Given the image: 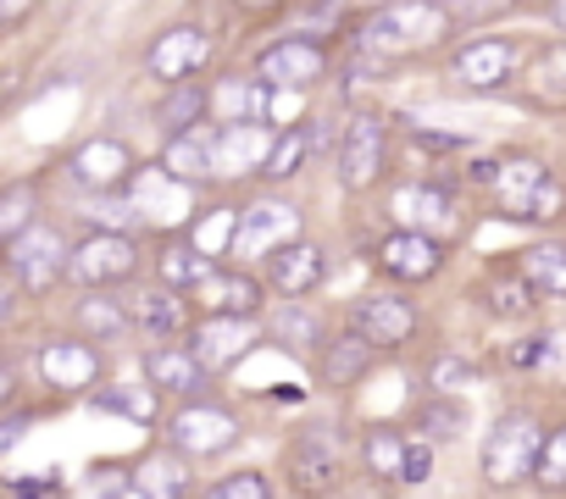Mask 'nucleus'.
Listing matches in <instances>:
<instances>
[{
    "label": "nucleus",
    "instance_id": "4be33fe9",
    "mask_svg": "<svg viewBox=\"0 0 566 499\" xmlns=\"http://www.w3.org/2000/svg\"><path fill=\"white\" fill-rule=\"evenodd\" d=\"M128 317H134L139 333H150V339H172V333L189 328V295H184V289H145V295L134 300Z\"/></svg>",
    "mask_w": 566,
    "mask_h": 499
},
{
    "label": "nucleus",
    "instance_id": "a18cd8bd",
    "mask_svg": "<svg viewBox=\"0 0 566 499\" xmlns=\"http://www.w3.org/2000/svg\"><path fill=\"white\" fill-rule=\"evenodd\" d=\"M549 355H555V339H527L511 350V367H544Z\"/></svg>",
    "mask_w": 566,
    "mask_h": 499
},
{
    "label": "nucleus",
    "instance_id": "49530a36",
    "mask_svg": "<svg viewBox=\"0 0 566 499\" xmlns=\"http://www.w3.org/2000/svg\"><path fill=\"white\" fill-rule=\"evenodd\" d=\"M29 433V416H0V455H12Z\"/></svg>",
    "mask_w": 566,
    "mask_h": 499
},
{
    "label": "nucleus",
    "instance_id": "423d86ee",
    "mask_svg": "<svg viewBox=\"0 0 566 499\" xmlns=\"http://www.w3.org/2000/svg\"><path fill=\"white\" fill-rule=\"evenodd\" d=\"M290 466H295V482L306 493H328L345 482V466H350V449H345V433L334 422H317V427H301L295 444H290Z\"/></svg>",
    "mask_w": 566,
    "mask_h": 499
},
{
    "label": "nucleus",
    "instance_id": "c03bdc74",
    "mask_svg": "<svg viewBox=\"0 0 566 499\" xmlns=\"http://www.w3.org/2000/svg\"><path fill=\"white\" fill-rule=\"evenodd\" d=\"M433 389H461V383H472V367L467 361H455V355H444V361H433Z\"/></svg>",
    "mask_w": 566,
    "mask_h": 499
},
{
    "label": "nucleus",
    "instance_id": "4468645a",
    "mask_svg": "<svg viewBox=\"0 0 566 499\" xmlns=\"http://www.w3.org/2000/svg\"><path fill=\"white\" fill-rule=\"evenodd\" d=\"M161 172L178 178V183H206V178H217V117H200V123H189V128H172L167 156H161Z\"/></svg>",
    "mask_w": 566,
    "mask_h": 499
},
{
    "label": "nucleus",
    "instance_id": "09e8293b",
    "mask_svg": "<svg viewBox=\"0 0 566 499\" xmlns=\"http://www.w3.org/2000/svg\"><path fill=\"white\" fill-rule=\"evenodd\" d=\"M233 7H244V12H272V7H283V0H233Z\"/></svg>",
    "mask_w": 566,
    "mask_h": 499
},
{
    "label": "nucleus",
    "instance_id": "4c0bfd02",
    "mask_svg": "<svg viewBox=\"0 0 566 499\" xmlns=\"http://www.w3.org/2000/svg\"><path fill=\"white\" fill-rule=\"evenodd\" d=\"M428 471H433V438H406L400 482H428Z\"/></svg>",
    "mask_w": 566,
    "mask_h": 499
},
{
    "label": "nucleus",
    "instance_id": "7c9ffc66",
    "mask_svg": "<svg viewBox=\"0 0 566 499\" xmlns=\"http://www.w3.org/2000/svg\"><path fill=\"white\" fill-rule=\"evenodd\" d=\"M156 273H161L167 289H195L211 273V256H206V250H195V244H172V250H161V256H156Z\"/></svg>",
    "mask_w": 566,
    "mask_h": 499
},
{
    "label": "nucleus",
    "instance_id": "1a4fd4ad",
    "mask_svg": "<svg viewBox=\"0 0 566 499\" xmlns=\"http://www.w3.org/2000/svg\"><path fill=\"white\" fill-rule=\"evenodd\" d=\"M384 161H389V123L378 112H356L345 139H339V178H345V189H373L384 178Z\"/></svg>",
    "mask_w": 566,
    "mask_h": 499
},
{
    "label": "nucleus",
    "instance_id": "9b49d317",
    "mask_svg": "<svg viewBox=\"0 0 566 499\" xmlns=\"http://www.w3.org/2000/svg\"><path fill=\"white\" fill-rule=\"evenodd\" d=\"M167 438L178 455H222L239 444V422L222 405H184V411H172Z\"/></svg>",
    "mask_w": 566,
    "mask_h": 499
},
{
    "label": "nucleus",
    "instance_id": "9d476101",
    "mask_svg": "<svg viewBox=\"0 0 566 499\" xmlns=\"http://www.w3.org/2000/svg\"><path fill=\"white\" fill-rule=\"evenodd\" d=\"M373 262L395 278V284H428L439 267H444V244L428 233V227H395L378 250Z\"/></svg>",
    "mask_w": 566,
    "mask_h": 499
},
{
    "label": "nucleus",
    "instance_id": "ddd939ff",
    "mask_svg": "<svg viewBox=\"0 0 566 499\" xmlns=\"http://www.w3.org/2000/svg\"><path fill=\"white\" fill-rule=\"evenodd\" d=\"M211 56H217V40H211L206 29H195V23H178V29H167V34L150 45L145 67H150L161 84H178V78H195Z\"/></svg>",
    "mask_w": 566,
    "mask_h": 499
},
{
    "label": "nucleus",
    "instance_id": "bb28decb",
    "mask_svg": "<svg viewBox=\"0 0 566 499\" xmlns=\"http://www.w3.org/2000/svg\"><path fill=\"white\" fill-rule=\"evenodd\" d=\"M134 493H150V499H167V493H189V466L172 455V449H156L134 466Z\"/></svg>",
    "mask_w": 566,
    "mask_h": 499
},
{
    "label": "nucleus",
    "instance_id": "393cba45",
    "mask_svg": "<svg viewBox=\"0 0 566 499\" xmlns=\"http://www.w3.org/2000/svg\"><path fill=\"white\" fill-rule=\"evenodd\" d=\"M395 211H400L406 227H450V222H455L450 194L433 189V183H411V189H400V194H395Z\"/></svg>",
    "mask_w": 566,
    "mask_h": 499
},
{
    "label": "nucleus",
    "instance_id": "f3484780",
    "mask_svg": "<svg viewBox=\"0 0 566 499\" xmlns=\"http://www.w3.org/2000/svg\"><path fill=\"white\" fill-rule=\"evenodd\" d=\"M40 378L62 394L73 389H95L101 383V355L90 350V339H56L40 350Z\"/></svg>",
    "mask_w": 566,
    "mask_h": 499
},
{
    "label": "nucleus",
    "instance_id": "ea45409f",
    "mask_svg": "<svg viewBox=\"0 0 566 499\" xmlns=\"http://www.w3.org/2000/svg\"><path fill=\"white\" fill-rule=\"evenodd\" d=\"M439 7H444V18H450V23H478V18L505 12L511 0H439Z\"/></svg>",
    "mask_w": 566,
    "mask_h": 499
},
{
    "label": "nucleus",
    "instance_id": "864d4df0",
    "mask_svg": "<svg viewBox=\"0 0 566 499\" xmlns=\"http://www.w3.org/2000/svg\"><path fill=\"white\" fill-rule=\"evenodd\" d=\"M560 23H566V12H560Z\"/></svg>",
    "mask_w": 566,
    "mask_h": 499
},
{
    "label": "nucleus",
    "instance_id": "8fccbe9b",
    "mask_svg": "<svg viewBox=\"0 0 566 499\" xmlns=\"http://www.w3.org/2000/svg\"><path fill=\"white\" fill-rule=\"evenodd\" d=\"M7 322H12V289L0 284V328H7Z\"/></svg>",
    "mask_w": 566,
    "mask_h": 499
},
{
    "label": "nucleus",
    "instance_id": "5701e85b",
    "mask_svg": "<svg viewBox=\"0 0 566 499\" xmlns=\"http://www.w3.org/2000/svg\"><path fill=\"white\" fill-rule=\"evenodd\" d=\"M373 361H378V350L350 328V333H339V339H328V344H323V383L350 389V383H361V378L373 372Z\"/></svg>",
    "mask_w": 566,
    "mask_h": 499
},
{
    "label": "nucleus",
    "instance_id": "a878e982",
    "mask_svg": "<svg viewBox=\"0 0 566 499\" xmlns=\"http://www.w3.org/2000/svg\"><path fill=\"white\" fill-rule=\"evenodd\" d=\"M128 328H134V317H128V306H117L112 295H84V300H78V333H84L90 344L128 339Z\"/></svg>",
    "mask_w": 566,
    "mask_h": 499
},
{
    "label": "nucleus",
    "instance_id": "20e7f679",
    "mask_svg": "<svg viewBox=\"0 0 566 499\" xmlns=\"http://www.w3.org/2000/svg\"><path fill=\"white\" fill-rule=\"evenodd\" d=\"M7 267H12V278L23 284V289H34V295H45L51 284H62V262H67V244H62V233L56 227H45V222H23L18 233H7Z\"/></svg>",
    "mask_w": 566,
    "mask_h": 499
},
{
    "label": "nucleus",
    "instance_id": "7ed1b4c3",
    "mask_svg": "<svg viewBox=\"0 0 566 499\" xmlns=\"http://www.w3.org/2000/svg\"><path fill=\"white\" fill-rule=\"evenodd\" d=\"M139 273V244L128 227H95L84 233L67 262H62V278L78 284V289H112V284H128Z\"/></svg>",
    "mask_w": 566,
    "mask_h": 499
},
{
    "label": "nucleus",
    "instance_id": "603ef678",
    "mask_svg": "<svg viewBox=\"0 0 566 499\" xmlns=\"http://www.w3.org/2000/svg\"><path fill=\"white\" fill-rule=\"evenodd\" d=\"M345 7H367V0H345Z\"/></svg>",
    "mask_w": 566,
    "mask_h": 499
},
{
    "label": "nucleus",
    "instance_id": "f704fd0d",
    "mask_svg": "<svg viewBox=\"0 0 566 499\" xmlns=\"http://www.w3.org/2000/svg\"><path fill=\"white\" fill-rule=\"evenodd\" d=\"M533 95L549 100V106L566 100V45H555V51L538 56V67H533Z\"/></svg>",
    "mask_w": 566,
    "mask_h": 499
},
{
    "label": "nucleus",
    "instance_id": "aec40b11",
    "mask_svg": "<svg viewBox=\"0 0 566 499\" xmlns=\"http://www.w3.org/2000/svg\"><path fill=\"white\" fill-rule=\"evenodd\" d=\"M73 178H78L84 189H117V183L134 178V156H128V145H117V139H90V145L73 156Z\"/></svg>",
    "mask_w": 566,
    "mask_h": 499
},
{
    "label": "nucleus",
    "instance_id": "6e6552de",
    "mask_svg": "<svg viewBox=\"0 0 566 499\" xmlns=\"http://www.w3.org/2000/svg\"><path fill=\"white\" fill-rule=\"evenodd\" d=\"M295 233H301V211H295L290 200H255V205H244V211L233 216L228 256H239V262H261L272 244L295 238Z\"/></svg>",
    "mask_w": 566,
    "mask_h": 499
},
{
    "label": "nucleus",
    "instance_id": "cd10ccee",
    "mask_svg": "<svg viewBox=\"0 0 566 499\" xmlns=\"http://www.w3.org/2000/svg\"><path fill=\"white\" fill-rule=\"evenodd\" d=\"M522 278L533 295H549V300H566V244H533L522 256Z\"/></svg>",
    "mask_w": 566,
    "mask_h": 499
},
{
    "label": "nucleus",
    "instance_id": "b1692460",
    "mask_svg": "<svg viewBox=\"0 0 566 499\" xmlns=\"http://www.w3.org/2000/svg\"><path fill=\"white\" fill-rule=\"evenodd\" d=\"M145 378H150V389L195 394V389L206 383V367H200V355H195V350H172V344H156V350L145 355Z\"/></svg>",
    "mask_w": 566,
    "mask_h": 499
},
{
    "label": "nucleus",
    "instance_id": "6ab92c4d",
    "mask_svg": "<svg viewBox=\"0 0 566 499\" xmlns=\"http://www.w3.org/2000/svg\"><path fill=\"white\" fill-rule=\"evenodd\" d=\"M516 73V45L511 40H478L455 56V78L467 89H500Z\"/></svg>",
    "mask_w": 566,
    "mask_h": 499
},
{
    "label": "nucleus",
    "instance_id": "2f4dec72",
    "mask_svg": "<svg viewBox=\"0 0 566 499\" xmlns=\"http://www.w3.org/2000/svg\"><path fill=\"white\" fill-rule=\"evenodd\" d=\"M206 106H211V95H206L200 84L178 78V84H172V95L161 100V112H156V117H161V123H167V134H172V128H189V123H200V117H206Z\"/></svg>",
    "mask_w": 566,
    "mask_h": 499
},
{
    "label": "nucleus",
    "instance_id": "dca6fc26",
    "mask_svg": "<svg viewBox=\"0 0 566 499\" xmlns=\"http://www.w3.org/2000/svg\"><path fill=\"white\" fill-rule=\"evenodd\" d=\"M255 344V322L250 317H228V311H211L200 328H195V355H200V367L206 372H228L244 350Z\"/></svg>",
    "mask_w": 566,
    "mask_h": 499
},
{
    "label": "nucleus",
    "instance_id": "a19ab883",
    "mask_svg": "<svg viewBox=\"0 0 566 499\" xmlns=\"http://www.w3.org/2000/svg\"><path fill=\"white\" fill-rule=\"evenodd\" d=\"M228 238H233V216H211L195 227V250H206V256H222Z\"/></svg>",
    "mask_w": 566,
    "mask_h": 499
},
{
    "label": "nucleus",
    "instance_id": "e433bc0d",
    "mask_svg": "<svg viewBox=\"0 0 566 499\" xmlns=\"http://www.w3.org/2000/svg\"><path fill=\"white\" fill-rule=\"evenodd\" d=\"M489 306H494L500 317H527V311H533V289H527V278H522V284H516V278L489 284Z\"/></svg>",
    "mask_w": 566,
    "mask_h": 499
},
{
    "label": "nucleus",
    "instance_id": "412c9836",
    "mask_svg": "<svg viewBox=\"0 0 566 499\" xmlns=\"http://www.w3.org/2000/svg\"><path fill=\"white\" fill-rule=\"evenodd\" d=\"M195 295L206 300V311H228V317H255V311H261V284H255L250 273H222V267H211V273L195 284Z\"/></svg>",
    "mask_w": 566,
    "mask_h": 499
},
{
    "label": "nucleus",
    "instance_id": "a211bd4d",
    "mask_svg": "<svg viewBox=\"0 0 566 499\" xmlns=\"http://www.w3.org/2000/svg\"><path fill=\"white\" fill-rule=\"evenodd\" d=\"M266 156V128L250 123V117H233V123H217V178H244L255 172Z\"/></svg>",
    "mask_w": 566,
    "mask_h": 499
},
{
    "label": "nucleus",
    "instance_id": "79ce46f5",
    "mask_svg": "<svg viewBox=\"0 0 566 499\" xmlns=\"http://www.w3.org/2000/svg\"><path fill=\"white\" fill-rule=\"evenodd\" d=\"M29 222V189H12V194H0V238L18 233Z\"/></svg>",
    "mask_w": 566,
    "mask_h": 499
},
{
    "label": "nucleus",
    "instance_id": "c9c22d12",
    "mask_svg": "<svg viewBox=\"0 0 566 499\" xmlns=\"http://www.w3.org/2000/svg\"><path fill=\"white\" fill-rule=\"evenodd\" d=\"M533 477L544 488H566V427H555L549 438H538V455H533Z\"/></svg>",
    "mask_w": 566,
    "mask_h": 499
},
{
    "label": "nucleus",
    "instance_id": "c756f323",
    "mask_svg": "<svg viewBox=\"0 0 566 499\" xmlns=\"http://www.w3.org/2000/svg\"><path fill=\"white\" fill-rule=\"evenodd\" d=\"M266 328H272V339H277L283 350H317V344H323V322H317V311H306V300L283 306Z\"/></svg>",
    "mask_w": 566,
    "mask_h": 499
},
{
    "label": "nucleus",
    "instance_id": "72a5a7b5",
    "mask_svg": "<svg viewBox=\"0 0 566 499\" xmlns=\"http://www.w3.org/2000/svg\"><path fill=\"white\" fill-rule=\"evenodd\" d=\"M417 427H422V438H455L467 427V405L461 400H433V405L417 411Z\"/></svg>",
    "mask_w": 566,
    "mask_h": 499
},
{
    "label": "nucleus",
    "instance_id": "f8f14e48",
    "mask_svg": "<svg viewBox=\"0 0 566 499\" xmlns=\"http://www.w3.org/2000/svg\"><path fill=\"white\" fill-rule=\"evenodd\" d=\"M328 73V51L317 40H277L255 56V78L272 89H306Z\"/></svg>",
    "mask_w": 566,
    "mask_h": 499
},
{
    "label": "nucleus",
    "instance_id": "2eb2a0df",
    "mask_svg": "<svg viewBox=\"0 0 566 499\" xmlns=\"http://www.w3.org/2000/svg\"><path fill=\"white\" fill-rule=\"evenodd\" d=\"M350 328H356L373 350H400V344L417 333V306L400 300V295H367V300H356Z\"/></svg>",
    "mask_w": 566,
    "mask_h": 499
},
{
    "label": "nucleus",
    "instance_id": "c85d7f7f",
    "mask_svg": "<svg viewBox=\"0 0 566 499\" xmlns=\"http://www.w3.org/2000/svg\"><path fill=\"white\" fill-rule=\"evenodd\" d=\"M312 156V134L306 128H283L277 139H266V156H261V178H272V183H283V178H295L301 172V161Z\"/></svg>",
    "mask_w": 566,
    "mask_h": 499
},
{
    "label": "nucleus",
    "instance_id": "39448f33",
    "mask_svg": "<svg viewBox=\"0 0 566 499\" xmlns=\"http://www.w3.org/2000/svg\"><path fill=\"white\" fill-rule=\"evenodd\" d=\"M261 273H266V289H272V295L306 300V295H317L323 278H328V250L295 233V238H283V244L266 250V256H261Z\"/></svg>",
    "mask_w": 566,
    "mask_h": 499
},
{
    "label": "nucleus",
    "instance_id": "f03ea898",
    "mask_svg": "<svg viewBox=\"0 0 566 499\" xmlns=\"http://www.w3.org/2000/svg\"><path fill=\"white\" fill-rule=\"evenodd\" d=\"M455 23L444 18L439 0H389V7H378L361 34H356V51L361 56H406V51H428L450 34Z\"/></svg>",
    "mask_w": 566,
    "mask_h": 499
},
{
    "label": "nucleus",
    "instance_id": "58836bf2",
    "mask_svg": "<svg viewBox=\"0 0 566 499\" xmlns=\"http://www.w3.org/2000/svg\"><path fill=\"white\" fill-rule=\"evenodd\" d=\"M211 493H217V499H266L272 482H266L261 471H239V477H222Z\"/></svg>",
    "mask_w": 566,
    "mask_h": 499
},
{
    "label": "nucleus",
    "instance_id": "37998d69",
    "mask_svg": "<svg viewBox=\"0 0 566 499\" xmlns=\"http://www.w3.org/2000/svg\"><path fill=\"white\" fill-rule=\"evenodd\" d=\"M106 411H123V416H150V394H123V389H101L95 394Z\"/></svg>",
    "mask_w": 566,
    "mask_h": 499
},
{
    "label": "nucleus",
    "instance_id": "473e14b6",
    "mask_svg": "<svg viewBox=\"0 0 566 499\" xmlns=\"http://www.w3.org/2000/svg\"><path fill=\"white\" fill-rule=\"evenodd\" d=\"M361 455H367V471H373V477L400 482V455H406V438H400L395 427H373V433H367V444H361Z\"/></svg>",
    "mask_w": 566,
    "mask_h": 499
},
{
    "label": "nucleus",
    "instance_id": "de8ad7c7",
    "mask_svg": "<svg viewBox=\"0 0 566 499\" xmlns=\"http://www.w3.org/2000/svg\"><path fill=\"white\" fill-rule=\"evenodd\" d=\"M29 7H34V0H0V23H18Z\"/></svg>",
    "mask_w": 566,
    "mask_h": 499
},
{
    "label": "nucleus",
    "instance_id": "f257e3e1",
    "mask_svg": "<svg viewBox=\"0 0 566 499\" xmlns=\"http://www.w3.org/2000/svg\"><path fill=\"white\" fill-rule=\"evenodd\" d=\"M472 183H489L500 211L516 222H549L566 211V183L538 161V156H500V161H472Z\"/></svg>",
    "mask_w": 566,
    "mask_h": 499
},
{
    "label": "nucleus",
    "instance_id": "3c124183",
    "mask_svg": "<svg viewBox=\"0 0 566 499\" xmlns=\"http://www.w3.org/2000/svg\"><path fill=\"white\" fill-rule=\"evenodd\" d=\"M0 400H12V372L0 367Z\"/></svg>",
    "mask_w": 566,
    "mask_h": 499
},
{
    "label": "nucleus",
    "instance_id": "0eeeda50",
    "mask_svg": "<svg viewBox=\"0 0 566 499\" xmlns=\"http://www.w3.org/2000/svg\"><path fill=\"white\" fill-rule=\"evenodd\" d=\"M538 438H544V433H538V422H533V416H522V411L500 416V422H494V433L483 438V477H489L494 488L522 482V477L533 471Z\"/></svg>",
    "mask_w": 566,
    "mask_h": 499
}]
</instances>
